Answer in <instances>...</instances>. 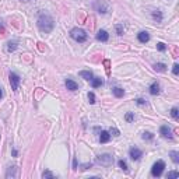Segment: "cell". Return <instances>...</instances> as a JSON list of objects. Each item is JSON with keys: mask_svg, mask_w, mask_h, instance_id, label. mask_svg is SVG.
<instances>
[{"mask_svg": "<svg viewBox=\"0 0 179 179\" xmlns=\"http://www.w3.org/2000/svg\"><path fill=\"white\" fill-rule=\"evenodd\" d=\"M112 93H114V95L118 97V98H122L123 95H125V91H123L122 88H119V87H115L114 90H112Z\"/></svg>", "mask_w": 179, "mask_h": 179, "instance_id": "obj_17", "label": "cell"}, {"mask_svg": "<svg viewBox=\"0 0 179 179\" xmlns=\"http://www.w3.org/2000/svg\"><path fill=\"white\" fill-rule=\"evenodd\" d=\"M8 77H10V84H11V88H13L14 91H17V90H18V84H20V76H18L17 73L11 72Z\"/></svg>", "mask_w": 179, "mask_h": 179, "instance_id": "obj_6", "label": "cell"}, {"mask_svg": "<svg viewBox=\"0 0 179 179\" xmlns=\"http://www.w3.org/2000/svg\"><path fill=\"white\" fill-rule=\"evenodd\" d=\"M111 133H114L115 136H119V130H116V129H111Z\"/></svg>", "mask_w": 179, "mask_h": 179, "instance_id": "obj_34", "label": "cell"}, {"mask_svg": "<svg viewBox=\"0 0 179 179\" xmlns=\"http://www.w3.org/2000/svg\"><path fill=\"white\" fill-rule=\"evenodd\" d=\"M164 168H165L164 161H162V159L157 161L155 164L153 165V168H151V173H153V176H155V178L161 176V175H162V172H164Z\"/></svg>", "mask_w": 179, "mask_h": 179, "instance_id": "obj_3", "label": "cell"}, {"mask_svg": "<svg viewBox=\"0 0 179 179\" xmlns=\"http://www.w3.org/2000/svg\"><path fill=\"white\" fill-rule=\"evenodd\" d=\"M154 70L155 72H165L166 70V66L164 63H157V65H154Z\"/></svg>", "mask_w": 179, "mask_h": 179, "instance_id": "obj_21", "label": "cell"}, {"mask_svg": "<svg viewBox=\"0 0 179 179\" xmlns=\"http://www.w3.org/2000/svg\"><path fill=\"white\" fill-rule=\"evenodd\" d=\"M73 169H77V158L73 159Z\"/></svg>", "mask_w": 179, "mask_h": 179, "instance_id": "obj_33", "label": "cell"}, {"mask_svg": "<svg viewBox=\"0 0 179 179\" xmlns=\"http://www.w3.org/2000/svg\"><path fill=\"white\" fill-rule=\"evenodd\" d=\"M157 49L159 50V52H164V50L166 49V46H165V43L159 42V43H157Z\"/></svg>", "mask_w": 179, "mask_h": 179, "instance_id": "obj_28", "label": "cell"}, {"mask_svg": "<svg viewBox=\"0 0 179 179\" xmlns=\"http://www.w3.org/2000/svg\"><path fill=\"white\" fill-rule=\"evenodd\" d=\"M137 39H139L141 43H147L148 41H150V35H148V32L141 31V32H139V34H137Z\"/></svg>", "mask_w": 179, "mask_h": 179, "instance_id": "obj_11", "label": "cell"}, {"mask_svg": "<svg viewBox=\"0 0 179 179\" xmlns=\"http://www.w3.org/2000/svg\"><path fill=\"white\" fill-rule=\"evenodd\" d=\"M36 25L42 32L48 34V32H50L55 28V21H53V18L49 14H41L38 17V20H36Z\"/></svg>", "mask_w": 179, "mask_h": 179, "instance_id": "obj_1", "label": "cell"}, {"mask_svg": "<svg viewBox=\"0 0 179 179\" xmlns=\"http://www.w3.org/2000/svg\"><path fill=\"white\" fill-rule=\"evenodd\" d=\"M3 97V91H1V88H0V98Z\"/></svg>", "mask_w": 179, "mask_h": 179, "instance_id": "obj_36", "label": "cell"}, {"mask_svg": "<svg viewBox=\"0 0 179 179\" xmlns=\"http://www.w3.org/2000/svg\"><path fill=\"white\" fill-rule=\"evenodd\" d=\"M94 8L100 14H105V13H108V10H109V6H108L104 0H95L94 1Z\"/></svg>", "mask_w": 179, "mask_h": 179, "instance_id": "obj_5", "label": "cell"}, {"mask_svg": "<svg viewBox=\"0 0 179 179\" xmlns=\"http://www.w3.org/2000/svg\"><path fill=\"white\" fill-rule=\"evenodd\" d=\"M104 84V81L100 79V77H93V80H91V86L94 87V88H98V87H101Z\"/></svg>", "mask_w": 179, "mask_h": 179, "instance_id": "obj_16", "label": "cell"}, {"mask_svg": "<svg viewBox=\"0 0 179 179\" xmlns=\"http://www.w3.org/2000/svg\"><path fill=\"white\" fill-rule=\"evenodd\" d=\"M119 166H120L125 172H127V169H129V168H127V164H126V161H123V159L119 161Z\"/></svg>", "mask_w": 179, "mask_h": 179, "instance_id": "obj_26", "label": "cell"}, {"mask_svg": "<svg viewBox=\"0 0 179 179\" xmlns=\"http://www.w3.org/2000/svg\"><path fill=\"white\" fill-rule=\"evenodd\" d=\"M15 49H17V42L15 41H10L7 43V50L8 52H14Z\"/></svg>", "mask_w": 179, "mask_h": 179, "instance_id": "obj_20", "label": "cell"}, {"mask_svg": "<svg viewBox=\"0 0 179 179\" xmlns=\"http://www.w3.org/2000/svg\"><path fill=\"white\" fill-rule=\"evenodd\" d=\"M166 178H179V172H176V171H171V172H168Z\"/></svg>", "mask_w": 179, "mask_h": 179, "instance_id": "obj_27", "label": "cell"}, {"mask_svg": "<svg viewBox=\"0 0 179 179\" xmlns=\"http://www.w3.org/2000/svg\"><path fill=\"white\" fill-rule=\"evenodd\" d=\"M70 36H72L76 42L83 43V42H86V41H87L88 34H87L84 29H81V28H73L72 31H70Z\"/></svg>", "mask_w": 179, "mask_h": 179, "instance_id": "obj_2", "label": "cell"}, {"mask_svg": "<svg viewBox=\"0 0 179 179\" xmlns=\"http://www.w3.org/2000/svg\"><path fill=\"white\" fill-rule=\"evenodd\" d=\"M136 102H137V104H139V105H146V104H147V101H146V100H143V98H137V100H136Z\"/></svg>", "mask_w": 179, "mask_h": 179, "instance_id": "obj_31", "label": "cell"}, {"mask_svg": "<svg viewBox=\"0 0 179 179\" xmlns=\"http://www.w3.org/2000/svg\"><path fill=\"white\" fill-rule=\"evenodd\" d=\"M169 155H171L172 161H173L175 164H178L179 162V153L178 151H171V153H169Z\"/></svg>", "mask_w": 179, "mask_h": 179, "instance_id": "obj_19", "label": "cell"}, {"mask_svg": "<svg viewBox=\"0 0 179 179\" xmlns=\"http://www.w3.org/2000/svg\"><path fill=\"white\" fill-rule=\"evenodd\" d=\"M116 32H118V35H122V34H123L122 25H116Z\"/></svg>", "mask_w": 179, "mask_h": 179, "instance_id": "obj_32", "label": "cell"}, {"mask_svg": "<svg viewBox=\"0 0 179 179\" xmlns=\"http://www.w3.org/2000/svg\"><path fill=\"white\" fill-rule=\"evenodd\" d=\"M159 133H161V136L165 137V139H172V130H171V127H168L166 125H164V126L159 127Z\"/></svg>", "mask_w": 179, "mask_h": 179, "instance_id": "obj_8", "label": "cell"}, {"mask_svg": "<svg viewBox=\"0 0 179 179\" xmlns=\"http://www.w3.org/2000/svg\"><path fill=\"white\" fill-rule=\"evenodd\" d=\"M153 137H154V134H153V133H150V132H144V133H143V139H144V140H153Z\"/></svg>", "mask_w": 179, "mask_h": 179, "instance_id": "obj_25", "label": "cell"}, {"mask_svg": "<svg viewBox=\"0 0 179 179\" xmlns=\"http://www.w3.org/2000/svg\"><path fill=\"white\" fill-rule=\"evenodd\" d=\"M97 39L101 41V42H107L108 39H109V34H108L105 29H101V31H98V34H97Z\"/></svg>", "mask_w": 179, "mask_h": 179, "instance_id": "obj_10", "label": "cell"}, {"mask_svg": "<svg viewBox=\"0 0 179 179\" xmlns=\"http://www.w3.org/2000/svg\"><path fill=\"white\" fill-rule=\"evenodd\" d=\"M88 101H90V104H95V95H94V93H88Z\"/></svg>", "mask_w": 179, "mask_h": 179, "instance_id": "obj_29", "label": "cell"}, {"mask_svg": "<svg viewBox=\"0 0 179 179\" xmlns=\"http://www.w3.org/2000/svg\"><path fill=\"white\" fill-rule=\"evenodd\" d=\"M18 176V166H10L6 172V178H17Z\"/></svg>", "mask_w": 179, "mask_h": 179, "instance_id": "obj_9", "label": "cell"}, {"mask_svg": "<svg viewBox=\"0 0 179 179\" xmlns=\"http://www.w3.org/2000/svg\"><path fill=\"white\" fill-rule=\"evenodd\" d=\"M153 18H154V20H157V22H161L162 21V13H161L159 10L153 11Z\"/></svg>", "mask_w": 179, "mask_h": 179, "instance_id": "obj_18", "label": "cell"}, {"mask_svg": "<svg viewBox=\"0 0 179 179\" xmlns=\"http://www.w3.org/2000/svg\"><path fill=\"white\" fill-rule=\"evenodd\" d=\"M171 116L173 118V119H178V116H179V111H178V108L176 107H173L171 109Z\"/></svg>", "mask_w": 179, "mask_h": 179, "instance_id": "obj_23", "label": "cell"}, {"mask_svg": "<svg viewBox=\"0 0 179 179\" xmlns=\"http://www.w3.org/2000/svg\"><path fill=\"white\" fill-rule=\"evenodd\" d=\"M172 72H173V74H175V76H178V74H179V65H178V63H175V65H173Z\"/></svg>", "mask_w": 179, "mask_h": 179, "instance_id": "obj_30", "label": "cell"}, {"mask_svg": "<svg viewBox=\"0 0 179 179\" xmlns=\"http://www.w3.org/2000/svg\"><path fill=\"white\" fill-rule=\"evenodd\" d=\"M109 140H111V134H109L108 132H105V130H104V132H101V136H100L101 143H108Z\"/></svg>", "mask_w": 179, "mask_h": 179, "instance_id": "obj_14", "label": "cell"}, {"mask_svg": "<svg viewBox=\"0 0 179 179\" xmlns=\"http://www.w3.org/2000/svg\"><path fill=\"white\" fill-rule=\"evenodd\" d=\"M97 164L104 165V166H109L114 164V157L109 154H102L100 157H97Z\"/></svg>", "mask_w": 179, "mask_h": 179, "instance_id": "obj_4", "label": "cell"}, {"mask_svg": "<svg viewBox=\"0 0 179 179\" xmlns=\"http://www.w3.org/2000/svg\"><path fill=\"white\" fill-rule=\"evenodd\" d=\"M125 119H126V122H133V120H134V114H133V112H127V114H126V116H125Z\"/></svg>", "mask_w": 179, "mask_h": 179, "instance_id": "obj_22", "label": "cell"}, {"mask_svg": "<svg viewBox=\"0 0 179 179\" xmlns=\"http://www.w3.org/2000/svg\"><path fill=\"white\" fill-rule=\"evenodd\" d=\"M150 94L151 95H158L159 94V84H158L157 81H154L150 86Z\"/></svg>", "mask_w": 179, "mask_h": 179, "instance_id": "obj_13", "label": "cell"}, {"mask_svg": "<svg viewBox=\"0 0 179 179\" xmlns=\"http://www.w3.org/2000/svg\"><path fill=\"white\" fill-rule=\"evenodd\" d=\"M88 166H91V164H84L83 166H81V169H83V171H86V169H88Z\"/></svg>", "mask_w": 179, "mask_h": 179, "instance_id": "obj_35", "label": "cell"}, {"mask_svg": "<svg viewBox=\"0 0 179 179\" xmlns=\"http://www.w3.org/2000/svg\"><path fill=\"white\" fill-rule=\"evenodd\" d=\"M66 87H67V90H70V91H76V90L79 88V84H77L76 81H73V80L67 79L66 80Z\"/></svg>", "mask_w": 179, "mask_h": 179, "instance_id": "obj_12", "label": "cell"}, {"mask_svg": "<svg viewBox=\"0 0 179 179\" xmlns=\"http://www.w3.org/2000/svg\"><path fill=\"white\" fill-rule=\"evenodd\" d=\"M42 178H45V179H53L55 178V175H53V173H52V172L50 171H43V173H42Z\"/></svg>", "mask_w": 179, "mask_h": 179, "instance_id": "obj_24", "label": "cell"}, {"mask_svg": "<svg viewBox=\"0 0 179 179\" xmlns=\"http://www.w3.org/2000/svg\"><path fill=\"white\" fill-rule=\"evenodd\" d=\"M129 155L130 158L133 159V161H139L140 158L143 157V151L139 150V148H136V147H132L129 150Z\"/></svg>", "mask_w": 179, "mask_h": 179, "instance_id": "obj_7", "label": "cell"}, {"mask_svg": "<svg viewBox=\"0 0 179 179\" xmlns=\"http://www.w3.org/2000/svg\"><path fill=\"white\" fill-rule=\"evenodd\" d=\"M80 76H81L84 80H88V81L93 80V77H94L93 73L90 72V70H83V72H80Z\"/></svg>", "mask_w": 179, "mask_h": 179, "instance_id": "obj_15", "label": "cell"}]
</instances>
